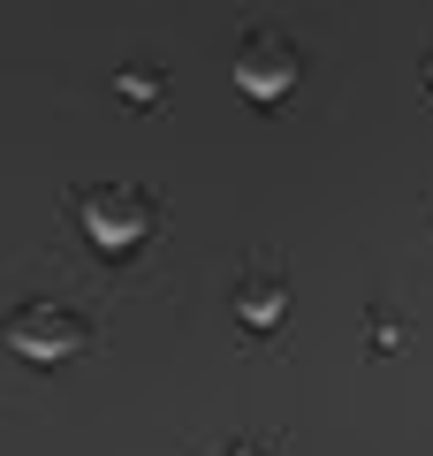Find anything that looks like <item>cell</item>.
<instances>
[{"label":"cell","mask_w":433,"mask_h":456,"mask_svg":"<svg viewBox=\"0 0 433 456\" xmlns=\"http://www.w3.org/2000/svg\"><path fill=\"white\" fill-rule=\"evenodd\" d=\"M236 84L251 99H282L289 84H297V46H289L282 31H258L251 46H243V61H236Z\"/></svg>","instance_id":"6da1fadb"}]
</instances>
